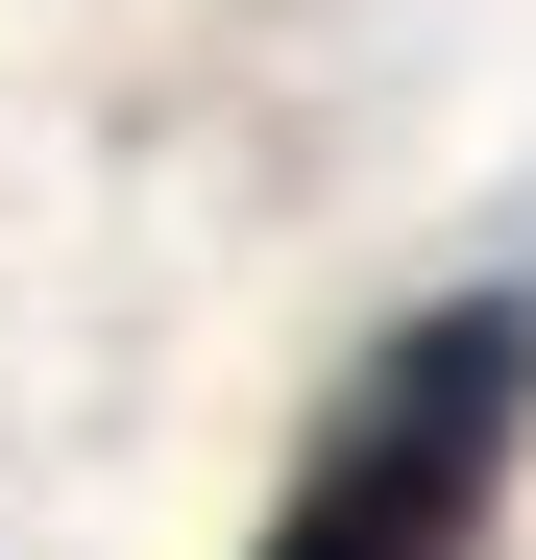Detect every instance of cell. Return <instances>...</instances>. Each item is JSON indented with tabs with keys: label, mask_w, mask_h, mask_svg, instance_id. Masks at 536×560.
<instances>
[{
	"label": "cell",
	"mask_w": 536,
	"mask_h": 560,
	"mask_svg": "<svg viewBox=\"0 0 536 560\" xmlns=\"http://www.w3.org/2000/svg\"><path fill=\"white\" fill-rule=\"evenodd\" d=\"M512 463H536V293H439L341 365V415L293 439L244 560H488Z\"/></svg>",
	"instance_id": "cell-1"
}]
</instances>
